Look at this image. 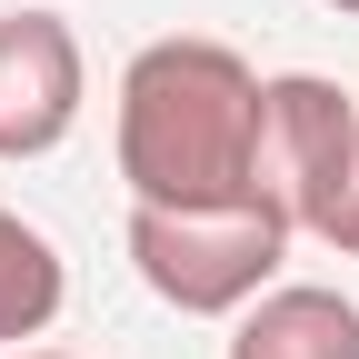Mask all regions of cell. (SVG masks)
I'll use <instances>...</instances> for the list:
<instances>
[{"label":"cell","instance_id":"cell-1","mask_svg":"<svg viewBox=\"0 0 359 359\" xmlns=\"http://www.w3.org/2000/svg\"><path fill=\"white\" fill-rule=\"evenodd\" d=\"M269 140V80L230 40H150L120 70V180L150 210L250 200Z\"/></svg>","mask_w":359,"mask_h":359},{"label":"cell","instance_id":"cell-2","mask_svg":"<svg viewBox=\"0 0 359 359\" xmlns=\"http://www.w3.org/2000/svg\"><path fill=\"white\" fill-rule=\"evenodd\" d=\"M290 240L299 230H290L280 190L210 200V210H150V200H130V269H140L150 299H170L180 320H240L259 290H280Z\"/></svg>","mask_w":359,"mask_h":359},{"label":"cell","instance_id":"cell-3","mask_svg":"<svg viewBox=\"0 0 359 359\" xmlns=\"http://www.w3.org/2000/svg\"><path fill=\"white\" fill-rule=\"evenodd\" d=\"M259 180L280 190L290 230L330 240L339 259H359V100L320 70L269 80V140H259Z\"/></svg>","mask_w":359,"mask_h":359},{"label":"cell","instance_id":"cell-4","mask_svg":"<svg viewBox=\"0 0 359 359\" xmlns=\"http://www.w3.org/2000/svg\"><path fill=\"white\" fill-rule=\"evenodd\" d=\"M80 120V40L60 11H0V160L60 150Z\"/></svg>","mask_w":359,"mask_h":359},{"label":"cell","instance_id":"cell-5","mask_svg":"<svg viewBox=\"0 0 359 359\" xmlns=\"http://www.w3.org/2000/svg\"><path fill=\"white\" fill-rule=\"evenodd\" d=\"M230 359H359V299H339L320 280H280L240 309Z\"/></svg>","mask_w":359,"mask_h":359},{"label":"cell","instance_id":"cell-6","mask_svg":"<svg viewBox=\"0 0 359 359\" xmlns=\"http://www.w3.org/2000/svg\"><path fill=\"white\" fill-rule=\"evenodd\" d=\"M60 250L30 230L20 210H0V349H20V339H40L60 320Z\"/></svg>","mask_w":359,"mask_h":359},{"label":"cell","instance_id":"cell-7","mask_svg":"<svg viewBox=\"0 0 359 359\" xmlns=\"http://www.w3.org/2000/svg\"><path fill=\"white\" fill-rule=\"evenodd\" d=\"M330 11H339V20H359V0H330Z\"/></svg>","mask_w":359,"mask_h":359},{"label":"cell","instance_id":"cell-8","mask_svg":"<svg viewBox=\"0 0 359 359\" xmlns=\"http://www.w3.org/2000/svg\"><path fill=\"white\" fill-rule=\"evenodd\" d=\"M20 359H70V349H20Z\"/></svg>","mask_w":359,"mask_h":359}]
</instances>
